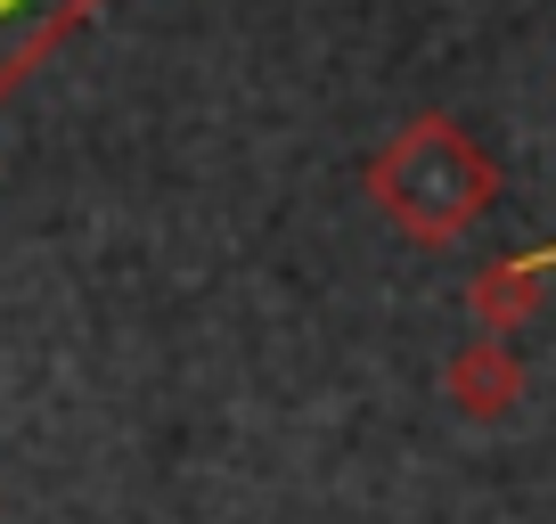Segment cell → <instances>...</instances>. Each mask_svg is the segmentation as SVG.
<instances>
[{
    "label": "cell",
    "instance_id": "obj_1",
    "mask_svg": "<svg viewBox=\"0 0 556 524\" xmlns=\"http://www.w3.org/2000/svg\"><path fill=\"white\" fill-rule=\"evenodd\" d=\"M368 197L384 222L417 246H451L500 205V164L458 132L451 115H417L368 157Z\"/></svg>",
    "mask_w": 556,
    "mask_h": 524
},
{
    "label": "cell",
    "instance_id": "obj_4",
    "mask_svg": "<svg viewBox=\"0 0 556 524\" xmlns=\"http://www.w3.org/2000/svg\"><path fill=\"white\" fill-rule=\"evenodd\" d=\"M467 312H475V328H483V336H516L523 320L540 312V254L483 271V279L467 287Z\"/></svg>",
    "mask_w": 556,
    "mask_h": 524
},
{
    "label": "cell",
    "instance_id": "obj_2",
    "mask_svg": "<svg viewBox=\"0 0 556 524\" xmlns=\"http://www.w3.org/2000/svg\"><path fill=\"white\" fill-rule=\"evenodd\" d=\"M442 394H451L458 419H475V426L507 419V410L523 402V361H516V345H507V336H483V328H475L467 345L442 361Z\"/></svg>",
    "mask_w": 556,
    "mask_h": 524
},
{
    "label": "cell",
    "instance_id": "obj_3",
    "mask_svg": "<svg viewBox=\"0 0 556 524\" xmlns=\"http://www.w3.org/2000/svg\"><path fill=\"white\" fill-rule=\"evenodd\" d=\"M99 0H0V90L17 83L34 58H50Z\"/></svg>",
    "mask_w": 556,
    "mask_h": 524
}]
</instances>
